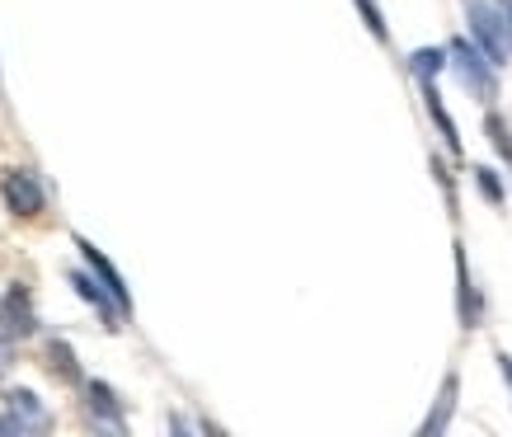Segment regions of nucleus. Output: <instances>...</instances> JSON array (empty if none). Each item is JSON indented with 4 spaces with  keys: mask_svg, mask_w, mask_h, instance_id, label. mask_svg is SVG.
I'll list each match as a JSON object with an SVG mask.
<instances>
[{
    "mask_svg": "<svg viewBox=\"0 0 512 437\" xmlns=\"http://www.w3.org/2000/svg\"><path fill=\"white\" fill-rule=\"evenodd\" d=\"M466 15H470V33L484 43V52L494 57V66L508 62V47H503V33H498V15L489 0H466Z\"/></svg>",
    "mask_w": 512,
    "mask_h": 437,
    "instance_id": "2",
    "label": "nucleus"
},
{
    "mask_svg": "<svg viewBox=\"0 0 512 437\" xmlns=\"http://www.w3.org/2000/svg\"><path fill=\"white\" fill-rule=\"evenodd\" d=\"M484 127H489V137H494V151H498V156L512 160V137H508V127H503V118H498V113H489V123H484Z\"/></svg>",
    "mask_w": 512,
    "mask_h": 437,
    "instance_id": "12",
    "label": "nucleus"
},
{
    "mask_svg": "<svg viewBox=\"0 0 512 437\" xmlns=\"http://www.w3.org/2000/svg\"><path fill=\"white\" fill-rule=\"evenodd\" d=\"M451 409H456V372H447V381H442L437 414H428V423H423V437H437V433H442V428L451 423Z\"/></svg>",
    "mask_w": 512,
    "mask_h": 437,
    "instance_id": "6",
    "label": "nucleus"
},
{
    "mask_svg": "<svg viewBox=\"0 0 512 437\" xmlns=\"http://www.w3.org/2000/svg\"><path fill=\"white\" fill-rule=\"evenodd\" d=\"M90 405L99 409V414H109V419H118V400H113V391L104 386V381H90Z\"/></svg>",
    "mask_w": 512,
    "mask_h": 437,
    "instance_id": "11",
    "label": "nucleus"
},
{
    "mask_svg": "<svg viewBox=\"0 0 512 437\" xmlns=\"http://www.w3.org/2000/svg\"><path fill=\"white\" fill-rule=\"evenodd\" d=\"M498 372H503V381L512 386V358H508V353H498Z\"/></svg>",
    "mask_w": 512,
    "mask_h": 437,
    "instance_id": "16",
    "label": "nucleus"
},
{
    "mask_svg": "<svg viewBox=\"0 0 512 437\" xmlns=\"http://www.w3.org/2000/svg\"><path fill=\"white\" fill-rule=\"evenodd\" d=\"M456 273H461V320H466V329L480 325V301H475V292H470V273H466V254H461V245H456Z\"/></svg>",
    "mask_w": 512,
    "mask_h": 437,
    "instance_id": "8",
    "label": "nucleus"
},
{
    "mask_svg": "<svg viewBox=\"0 0 512 437\" xmlns=\"http://www.w3.org/2000/svg\"><path fill=\"white\" fill-rule=\"evenodd\" d=\"M5 203H10L15 217H38V212H43V188H38L33 174L10 170L5 174Z\"/></svg>",
    "mask_w": 512,
    "mask_h": 437,
    "instance_id": "3",
    "label": "nucleus"
},
{
    "mask_svg": "<svg viewBox=\"0 0 512 437\" xmlns=\"http://www.w3.org/2000/svg\"><path fill=\"white\" fill-rule=\"evenodd\" d=\"M447 57H456V71H461V80H466V90H475L484 99V104H489V99H494L498 94V85H494V71H489V66L494 62H484L480 52H475V47L466 43V38H456V43L447 47Z\"/></svg>",
    "mask_w": 512,
    "mask_h": 437,
    "instance_id": "1",
    "label": "nucleus"
},
{
    "mask_svg": "<svg viewBox=\"0 0 512 437\" xmlns=\"http://www.w3.org/2000/svg\"><path fill=\"white\" fill-rule=\"evenodd\" d=\"M71 287H76V292H80L85 301H94V306H99V315H104V320L113 325V306H118V301H113L109 292H99V282L85 278V273H71Z\"/></svg>",
    "mask_w": 512,
    "mask_h": 437,
    "instance_id": "9",
    "label": "nucleus"
},
{
    "mask_svg": "<svg viewBox=\"0 0 512 437\" xmlns=\"http://www.w3.org/2000/svg\"><path fill=\"white\" fill-rule=\"evenodd\" d=\"M10 353H15V348H10V339H0V372L10 367Z\"/></svg>",
    "mask_w": 512,
    "mask_h": 437,
    "instance_id": "17",
    "label": "nucleus"
},
{
    "mask_svg": "<svg viewBox=\"0 0 512 437\" xmlns=\"http://www.w3.org/2000/svg\"><path fill=\"white\" fill-rule=\"evenodd\" d=\"M52 367H57L66 381H76V358H71V348L66 344H52Z\"/></svg>",
    "mask_w": 512,
    "mask_h": 437,
    "instance_id": "14",
    "label": "nucleus"
},
{
    "mask_svg": "<svg viewBox=\"0 0 512 437\" xmlns=\"http://www.w3.org/2000/svg\"><path fill=\"white\" fill-rule=\"evenodd\" d=\"M0 325L10 329V334H29V329H33V315H29V292H24V287H15L10 297L0 301Z\"/></svg>",
    "mask_w": 512,
    "mask_h": 437,
    "instance_id": "5",
    "label": "nucleus"
},
{
    "mask_svg": "<svg viewBox=\"0 0 512 437\" xmlns=\"http://www.w3.org/2000/svg\"><path fill=\"white\" fill-rule=\"evenodd\" d=\"M475 184H480V193L489 198V203H503V184H498V174L489 170V165H480V170H475Z\"/></svg>",
    "mask_w": 512,
    "mask_h": 437,
    "instance_id": "13",
    "label": "nucleus"
},
{
    "mask_svg": "<svg viewBox=\"0 0 512 437\" xmlns=\"http://www.w3.org/2000/svg\"><path fill=\"white\" fill-rule=\"evenodd\" d=\"M423 99H428V113H433V123L442 127V137H447L451 151H461V137H456V123H451V113L442 109V94L433 90V80H423Z\"/></svg>",
    "mask_w": 512,
    "mask_h": 437,
    "instance_id": "7",
    "label": "nucleus"
},
{
    "mask_svg": "<svg viewBox=\"0 0 512 437\" xmlns=\"http://www.w3.org/2000/svg\"><path fill=\"white\" fill-rule=\"evenodd\" d=\"M494 15H498V33H503V47H508V57H512V5L503 0V5H494Z\"/></svg>",
    "mask_w": 512,
    "mask_h": 437,
    "instance_id": "15",
    "label": "nucleus"
},
{
    "mask_svg": "<svg viewBox=\"0 0 512 437\" xmlns=\"http://www.w3.org/2000/svg\"><path fill=\"white\" fill-rule=\"evenodd\" d=\"M76 250L85 254V264L94 268V278L104 282V292H109L113 301H118V311H132V297H127V282H123V273H118V268L109 264V259H104V254L94 250L90 240H76Z\"/></svg>",
    "mask_w": 512,
    "mask_h": 437,
    "instance_id": "4",
    "label": "nucleus"
},
{
    "mask_svg": "<svg viewBox=\"0 0 512 437\" xmlns=\"http://www.w3.org/2000/svg\"><path fill=\"white\" fill-rule=\"evenodd\" d=\"M414 76L419 80H433L437 71H442V66H447V52H437V47H423V52H414Z\"/></svg>",
    "mask_w": 512,
    "mask_h": 437,
    "instance_id": "10",
    "label": "nucleus"
}]
</instances>
